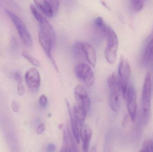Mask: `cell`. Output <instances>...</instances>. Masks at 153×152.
<instances>
[{
  "label": "cell",
  "instance_id": "1",
  "mask_svg": "<svg viewBox=\"0 0 153 152\" xmlns=\"http://www.w3.org/2000/svg\"><path fill=\"white\" fill-rule=\"evenodd\" d=\"M39 41L48 57L53 62L57 70L56 63L52 57V50L55 43V33L52 25L46 19L39 22Z\"/></svg>",
  "mask_w": 153,
  "mask_h": 152
},
{
  "label": "cell",
  "instance_id": "2",
  "mask_svg": "<svg viewBox=\"0 0 153 152\" xmlns=\"http://www.w3.org/2000/svg\"><path fill=\"white\" fill-rule=\"evenodd\" d=\"M152 81L151 73L146 75L142 95L141 118L143 123L146 125L148 123L151 114L152 98Z\"/></svg>",
  "mask_w": 153,
  "mask_h": 152
},
{
  "label": "cell",
  "instance_id": "3",
  "mask_svg": "<svg viewBox=\"0 0 153 152\" xmlns=\"http://www.w3.org/2000/svg\"><path fill=\"white\" fill-rule=\"evenodd\" d=\"M108 85L109 91V104L110 107L114 112L117 113L120 109V89L118 78L115 73H113L108 78Z\"/></svg>",
  "mask_w": 153,
  "mask_h": 152
},
{
  "label": "cell",
  "instance_id": "4",
  "mask_svg": "<svg viewBox=\"0 0 153 152\" xmlns=\"http://www.w3.org/2000/svg\"><path fill=\"white\" fill-rule=\"evenodd\" d=\"M106 38L107 46L104 51V55L107 62L109 64H113L117 59L119 42L116 33L109 26H108Z\"/></svg>",
  "mask_w": 153,
  "mask_h": 152
},
{
  "label": "cell",
  "instance_id": "5",
  "mask_svg": "<svg viewBox=\"0 0 153 152\" xmlns=\"http://www.w3.org/2000/svg\"><path fill=\"white\" fill-rule=\"evenodd\" d=\"M119 82L123 98L126 100L128 88V82L131 75V68L127 59L125 56L120 57L118 67Z\"/></svg>",
  "mask_w": 153,
  "mask_h": 152
},
{
  "label": "cell",
  "instance_id": "6",
  "mask_svg": "<svg viewBox=\"0 0 153 152\" xmlns=\"http://www.w3.org/2000/svg\"><path fill=\"white\" fill-rule=\"evenodd\" d=\"M6 12L12 21L13 23L15 26L20 37L24 44L28 48H31L33 46L32 37L24 22L15 13L11 11L6 10Z\"/></svg>",
  "mask_w": 153,
  "mask_h": 152
},
{
  "label": "cell",
  "instance_id": "7",
  "mask_svg": "<svg viewBox=\"0 0 153 152\" xmlns=\"http://www.w3.org/2000/svg\"><path fill=\"white\" fill-rule=\"evenodd\" d=\"M76 76L88 86H92L95 81L94 73L91 68L88 64L80 63L75 69Z\"/></svg>",
  "mask_w": 153,
  "mask_h": 152
},
{
  "label": "cell",
  "instance_id": "8",
  "mask_svg": "<svg viewBox=\"0 0 153 152\" xmlns=\"http://www.w3.org/2000/svg\"><path fill=\"white\" fill-rule=\"evenodd\" d=\"M25 81L29 89L33 93H36L39 91L41 84L39 72L37 69L32 68L25 74Z\"/></svg>",
  "mask_w": 153,
  "mask_h": 152
},
{
  "label": "cell",
  "instance_id": "9",
  "mask_svg": "<svg viewBox=\"0 0 153 152\" xmlns=\"http://www.w3.org/2000/svg\"><path fill=\"white\" fill-rule=\"evenodd\" d=\"M126 100L127 101V106L129 117L131 121H134L136 117L137 104L136 93L134 86L130 85L128 87Z\"/></svg>",
  "mask_w": 153,
  "mask_h": 152
},
{
  "label": "cell",
  "instance_id": "10",
  "mask_svg": "<svg viewBox=\"0 0 153 152\" xmlns=\"http://www.w3.org/2000/svg\"><path fill=\"white\" fill-rule=\"evenodd\" d=\"M76 104L83 107L88 112L91 107V101L86 90L82 86L77 85L74 88Z\"/></svg>",
  "mask_w": 153,
  "mask_h": 152
},
{
  "label": "cell",
  "instance_id": "11",
  "mask_svg": "<svg viewBox=\"0 0 153 152\" xmlns=\"http://www.w3.org/2000/svg\"><path fill=\"white\" fill-rule=\"evenodd\" d=\"M63 142L62 146V152L76 151L74 137L72 135L69 129H63Z\"/></svg>",
  "mask_w": 153,
  "mask_h": 152
},
{
  "label": "cell",
  "instance_id": "12",
  "mask_svg": "<svg viewBox=\"0 0 153 152\" xmlns=\"http://www.w3.org/2000/svg\"><path fill=\"white\" fill-rule=\"evenodd\" d=\"M81 137L82 141V149L85 152L89 151L90 142L91 139V129L88 125H83L81 129Z\"/></svg>",
  "mask_w": 153,
  "mask_h": 152
},
{
  "label": "cell",
  "instance_id": "13",
  "mask_svg": "<svg viewBox=\"0 0 153 152\" xmlns=\"http://www.w3.org/2000/svg\"><path fill=\"white\" fill-rule=\"evenodd\" d=\"M93 29L96 35L102 38H106L108 26L101 17H97L94 21Z\"/></svg>",
  "mask_w": 153,
  "mask_h": 152
},
{
  "label": "cell",
  "instance_id": "14",
  "mask_svg": "<svg viewBox=\"0 0 153 152\" xmlns=\"http://www.w3.org/2000/svg\"><path fill=\"white\" fill-rule=\"evenodd\" d=\"M85 57L86 60L93 67H95L96 63V54L93 46L88 43L83 42Z\"/></svg>",
  "mask_w": 153,
  "mask_h": 152
},
{
  "label": "cell",
  "instance_id": "15",
  "mask_svg": "<svg viewBox=\"0 0 153 152\" xmlns=\"http://www.w3.org/2000/svg\"><path fill=\"white\" fill-rule=\"evenodd\" d=\"M88 111L83 107L78 104H76L73 109V115L77 125L81 129L83 125L84 122L85 120Z\"/></svg>",
  "mask_w": 153,
  "mask_h": 152
},
{
  "label": "cell",
  "instance_id": "16",
  "mask_svg": "<svg viewBox=\"0 0 153 152\" xmlns=\"http://www.w3.org/2000/svg\"><path fill=\"white\" fill-rule=\"evenodd\" d=\"M66 104H67V108H68V112L70 115V117L71 120V126L73 134L75 138V141L76 142L79 143L80 142V137H81V128L79 127V126L77 125L73 113L71 109V106H70V104L68 102V101H66Z\"/></svg>",
  "mask_w": 153,
  "mask_h": 152
},
{
  "label": "cell",
  "instance_id": "17",
  "mask_svg": "<svg viewBox=\"0 0 153 152\" xmlns=\"http://www.w3.org/2000/svg\"><path fill=\"white\" fill-rule=\"evenodd\" d=\"M36 6L48 18H52L53 13L47 0H34Z\"/></svg>",
  "mask_w": 153,
  "mask_h": 152
},
{
  "label": "cell",
  "instance_id": "18",
  "mask_svg": "<svg viewBox=\"0 0 153 152\" xmlns=\"http://www.w3.org/2000/svg\"><path fill=\"white\" fill-rule=\"evenodd\" d=\"M73 53L77 59L85 58L84 51L83 42H76L73 46Z\"/></svg>",
  "mask_w": 153,
  "mask_h": 152
},
{
  "label": "cell",
  "instance_id": "19",
  "mask_svg": "<svg viewBox=\"0 0 153 152\" xmlns=\"http://www.w3.org/2000/svg\"><path fill=\"white\" fill-rule=\"evenodd\" d=\"M145 0H130L131 7L135 12L140 11L144 5Z\"/></svg>",
  "mask_w": 153,
  "mask_h": 152
},
{
  "label": "cell",
  "instance_id": "20",
  "mask_svg": "<svg viewBox=\"0 0 153 152\" xmlns=\"http://www.w3.org/2000/svg\"><path fill=\"white\" fill-rule=\"evenodd\" d=\"M22 55L30 63L35 67H39L40 66V63L38 60L35 57L30 55L28 52L23 51L22 53Z\"/></svg>",
  "mask_w": 153,
  "mask_h": 152
},
{
  "label": "cell",
  "instance_id": "21",
  "mask_svg": "<svg viewBox=\"0 0 153 152\" xmlns=\"http://www.w3.org/2000/svg\"><path fill=\"white\" fill-rule=\"evenodd\" d=\"M140 152H153V142L152 140H146L142 145Z\"/></svg>",
  "mask_w": 153,
  "mask_h": 152
},
{
  "label": "cell",
  "instance_id": "22",
  "mask_svg": "<svg viewBox=\"0 0 153 152\" xmlns=\"http://www.w3.org/2000/svg\"><path fill=\"white\" fill-rule=\"evenodd\" d=\"M48 2L54 15H55L59 11L60 7L59 0H49Z\"/></svg>",
  "mask_w": 153,
  "mask_h": 152
},
{
  "label": "cell",
  "instance_id": "23",
  "mask_svg": "<svg viewBox=\"0 0 153 152\" xmlns=\"http://www.w3.org/2000/svg\"><path fill=\"white\" fill-rule=\"evenodd\" d=\"M30 10H31V12L32 14L34 15V17L39 22H41L43 20L45 19V18L40 14L39 12L37 10L36 8L35 7L33 4H31L30 6Z\"/></svg>",
  "mask_w": 153,
  "mask_h": 152
},
{
  "label": "cell",
  "instance_id": "24",
  "mask_svg": "<svg viewBox=\"0 0 153 152\" xmlns=\"http://www.w3.org/2000/svg\"><path fill=\"white\" fill-rule=\"evenodd\" d=\"M39 103L42 108H45L47 105L48 99L45 95H42L39 97Z\"/></svg>",
  "mask_w": 153,
  "mask_h": 152
},
{
  "label": "cell",
  "instance_id": "25",
  "mask_svg": "<svg viewBox=\"0 0 153 152\" xmlns=\"http://www.w3.org/2000/svg\"><path fill=\"white\" fill-rule=\"evenodd\" d=\"M17 91L18 93L20 96H22L25 93V89L23 86L22 82L18 83V87H17Z\"/></svg>",
  "mask_w": 153,
  "mask_h": 152
},
{
  "label": "cell",
  "instance_id": "26",
  "mask_svg": "<svg viewBox=\"0 0 153 152\" xmlns=\"http://www.w3.org/2000/svg\"><path fill=\"white\" fill-rule=\"evenodd\" d=\"M45 126L44 123H41L38 127L36 129V133L38 135H41L45 132Z\"/></svg>",
  "mask_w": 153,
  "mask_h": 152
},
{
  "label": "cell",
  "instance_id": "27",
  "mask_svg": "<svg viewBox=\"0 0 153 152\" xmlns=\"http://www.w3.org/2000/svg\"><path fill=\"white\" fill-rule=\"evenodd\" d=\"M14 78L17 83L23 82L22 76L21 75L20 73L19 72H16L14 74Z\"/></svg>",
  "mask_w": 153,
  "mask_h": 152
},
{
  "label": "cell",
  "instance_id": "28",
  "mask_svg": "<svg viewBox=\"0 0 153 152\" xmlns=\"http://www.w3.org/2000/svg\"><path fill=\"white\" fill-rule=\"evenodd\" d=\"M12 109L14 112H17L19 110V107L17 101H13L12 103Z\"/></svg>",
  "mask_w": 153,
  "mask_h": 152
},
{
  "label": "cell",
  "instance_id": "29",
  "mask_svg": "<svg viewBox=\"0 0 153 152\" xmlns=\"http://www.w3.org/2000/svg\"><path fill=\"white\" fill-rule=\"evenodd\" d=\"M47 151L48 152H54L55 151L56 147L54 144L53 143H50L47 146Z\"/></svg>",
  "mask_w": 153,
  "mask_h": 152
},
{
  "label": "cell",
  "instance_id": "30",
  "mask_svg": "<svg viewBox=\"0 0 153 152\" xmlns=\"http://www.w3.org/2000/svg\"><path fill=\"white\" fill-rule=\"evenodd\" d=\"M128 116H126L125 117L124 120H123V122H122V125L124 126H126V125H127L128 123Z\"/></svg>",
  "mask_w": 153,
  "mask_h": 152
},
{
  "label": "cell",
  "instance_id": "31",
  "mask_svg": "<svg viewBox=\"0 0 153 152\" xmlns=\"http://www.w3.org/2000/svg\"><path fill=\"white\" fill-rule=\"evenodd\" d=\"M101 3L102 5H103V6H104L105 8H107V9H108V5L106 4V2L104 1H101Z\"/></svg>",
  "mask_w": 153,
  "mask_h": 152
}]
</instances>
